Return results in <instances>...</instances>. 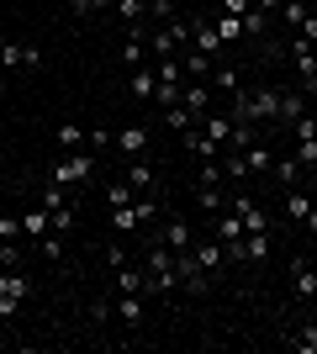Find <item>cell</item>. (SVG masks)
Listing matches in <instances>:
<instances>
[{
  "mask_svg": "<svg viewBox=\"0 0 317 354\" xmlns=\"http://www.w3.org/2000/svg\"><path fill=\"white\" fill-rule=\"evenodd\" d=\"M48 217H53V233H69V227H75V212H69V207L48 212Z\"/></svg>",
  "mask_w": 317,
  "mask_h": 354,
  "instance_id": "39",
  "label": "cell"
},
{
  "mask_svg": "<svg viewBox=\"0 0 317 354\" xmlns=\"http://www.w3.org/2000/svg\"><path fill=\"white\" fill-rule=\"evenodd\" d=\"M21 296H32V281L21 270H0V317H16Z\"/></svg>",
  "mask_w": 317,
  "mask_h": 354,
  "instance_id": "3",
  "label": "cell"
},
{
  "mask_svg": "<svg viewBox=\"0 0 317 354\" xmlns=\"http://www.w3.org/2000/svg\"><path fill=\"white\" fill-rule=\"evenodd\" d=\"M275 6H286V0H254V11H275Z\"/></svg>",
  "mask_w": 317,
  "mask_h": 354,
  "instance_id": "48",
  "label": "cell"
},
{
  "mask_svg": "<svg viewBox=\"0 0 317 354\" xmlns=\"http://www.w3.org/2000/svg\"><path fill=\"white\" fill-rule=\"evenodd\" d=\"M307 196H312V201H317V180H312V191H307Z\"/></svg>",
  "mask_w": 317,
  "mask_h": 354,
  "instance_id": "50",
  "label": "cell"
},
{
  "mask_svg": "<svg viewBox=\"0 0 317 354\" xmlns=\"http://www.w3.org/2000/svg\"><path fill=\"white\" fill-rule=\"evenodd\" d=\"M175 281H180V291H185V296H206L211 270H201V259L185 249V254H175Z\"/></svg>",
  "mask_w": 317,
  "mask_h": 354,
  "instance_id": "2",
  "label": "cell"
},
{
  "mask_svg": "<svg viewBox=\"0 0 317 354\" xmlns=\"http://www.w3.org/2000/svg\"><path fill=\"white\" fill-rule=\"evenodd\" d=\"M191 122H196V117H191V111H185V106H164V127H180V133H185V127H191Z\"/></svg>",
  "mask_w": 317,
  "mask_h": 354,
  "instance_id": "34",
  "label": "cell"
},
{
  "mask_svg": "<svg viewBox=\"0 0 317 354\" xmlns=\"http://www.w3.org/2000/svg\"><path fill=\"white\" fill-rule=\"evenodd\" d=\"M296 117H307V95H302V90H280V111H275V127H291Z\"/></svg>",
  "mask_w": 317,
  "mask_h": 354,
  "instance_id": "8",
  "label": "cell"
},
{
  "mask_svg": "<svg viewBox=\"0 0 317 354\" xmlns=\"http://www.w3.org/2000/svg\"><path fill=\"white\" fill-rule=\"evenodd\" d=\"M90 143V127H75V122H69V127H59V148H69V153H75V148H85Z\"/></svg>",
  "mask_w": 317,
  "mask_h": 354,
  "instance_id": "25",
  "label": "cell"
},
{
  "mask_svg": "<svg viewBox=\"0 0 317 354\" xmlns=\"http://www.w3.org/2000/svg\"><path fill=\"white\" fill-rule=\"evenodd\" d=\"M243 259H249V265L270 259V233H243Z\"/></svg>",
  "mask_w": 317,
  "mask_h": 354,
  "instance_id": "16",
  "label": "cell"
},
{
  "mask_svg": "<svg viewBox=\"0 0 317 354\" xmlns=\"http://www.w3.org/2000/svg\"><path fill=\"white\" fill-rule=\"evenodd\" d=\"M0 64H6V69H21V64L37 69V64H43V48H32V43H0Z\"/></svg>",
  "mask_w": 317,
  "mask_h": 354,
  "instance_id": "6",
  "label": "cell"
},
{
  "mask_svg": "<svg viewBox=\"0 0 317 354\" xmlns=\"http://www.w3.org/2000/svg\"><path fill=\"white\" fill-rule=\"evenodd\" d=\"M275 169H280V185H291V180L302 175V164H296V159H275Z\"/></svg>",
  "mask_w": 317,
  "mask_h": 354,
  "instance_id": "40",
  "label": "cell"
},
{
  "mask_svg": "<svg viewBox=\"0 0 317 354\" xmlns=\"http://www.w3.org/2000/svg\"><path fill=\"white\" fill-rule=\"evenodd\" d=\"M265 16H270V11H254V6H249V11L238 16V21H243V37H265V27H270Z\"/></svg>",
  "mask_w": 317,
  "mask_h": 354,
  "instance_id": "27",
  "label": "cell"
},
{
  "mask_svg": "<svg viewBox=\"0 0 317 354\" xmlns=\"http://www.w3.org/2000/svg\"><path fill=\"white\" fill-rule=\"evenodd\" d=\"M159 243H169L175 254H185V249H196V233H191V222H185V217H169L164 233H159Z\"/></svg>",
  "mask_w": 317,
  "mask_h": 354,
  "instance_id": "7",
  "label": "cell"
},
{
  "mask_svg": "<svg viewBox=\"0 0 317 354\" xmlns=\"http://www.w3.org/2000/svg\"><path fill=\"white\" fill-rule=\"evenodd\" d=\"M196 201H201V212H222L227 207V196L217 191V185H196Z\"/></svg>",
  "mask_w": 317,
  "mask_h": 354,
  "instance_id": "29",
  "label": "cell"
},
{
  "mask_svg": "<svg viewBox=\"0 0 317 354\" xmlns=\"http://www.w3.org/2000/svg\"><path fill=\"white\" fill-rule=\"evenodd\" d=\"M59 207H69V185L48 180V185H43V212H59Z\"/></svg>",
  "mask_w": 317,
  "mask_h": 354,
  "instance_id": "24",
  "label": "cell"
},
{
  "mask_svg": "<svg viewBox=\"0 0 317 354\" xmlns=\"http://www.w3.org/2000/svg\"><path fill=\"white\" fill-rule=\"evenodd\" d=\"M238 164H243V175H254V169H270V164H275V153H270L265 143H249V148L238 153Z\"/></svg>",
  "mask_w": 317,
  "mask_h": 354,
  "instance_id": "15",
  "label": "cell"
},
{
  "mask_svg": "<svg viewBox=\"0 0 317 354\" xmlns=\"http://www.w3.org/2000/svg\"><path fill=\"white\" fill-rule=\"evenodd\" d=\"M206 101H211V90H206V85H191V90H180V106L191 111V117H206Z\"/></svg>",
  "mask_w": 317,
  "mask_h": 354,
  "instance_id": "17",
  "label": "cell"
},
{
  "mask_svg": "<svg viewBox=\"0 0 317 354\" xmlns=\"http://www.w3.org/2000/svg\"><path fill=\"white\" fill-rule=\"evenodd\" d=\"M133 212H137V222H143V227H148V222L159 217V207H153V196H137V201H133Z\"/></svg>",
  "mask_w": 317,
  "mask_h": 354,
  "instance_id": "37",
  "label": "cell"
},
{
  "mask_svg": "<svg viewBox=\"0 0 317 354\" xmlns=\"http://www.w3.org/2000/svg\"><path fill=\"white\" fill-rule=\"evenodd\" d=\"M296 37H307V43H317V16H312V11H307V21H302V27H296Z\"/></svg>",
  "mask_w": 317,
  "mask_h": 354,
  "instance_id": "46",
  "label": "cell"
},
{
  "mask_svg": "<svg viewBox=\"0 0 317 354\" xmlns=\"http://www.w3.org/2000/svg\"><path fill=\"white\" fill-rule=\"evenodd\" d=\"M37 254H43V259H59V254H64V233H48V238H37Z\"/></svg>",
  "mask_w": 317,
  "mask_h": 354,
  "instance_id": "35",
  "label": "cell"
},
{
  "mask_svg": "<svg viewBox=\"0 0 317 354\" xmlns=\"http://www.w3.org/2000/svg\"><path fill=\"white\" fill-rule=\"evenodd\" d=\"M117 317H122L127 328L143 323V291H117Z\"/></svg>",
  "mask_w": 317,
  "mask_h": 354,
  "instance_id": "10",
  "label": "cell"
},
{
  "mask_svg": "<svg viewBox=\"0 0 317 354\" xmlns=\"http://www.w3.org/2000/svg\"><path fill=\"white\" fill-rule=\"evenodd\" d=\"M111 227H117V233H137L143 222H137V212H133V207H122V212H111Z\"/></svg>",
  "mask_w": 317,
  "mask_h": 354,
  "instance_id": "31",
  "label": "cell"
},
{
  "mask_svg": "<svg viewBox=\"0 0 317 354\" xmlns=\"http://www.w3.org/2000/svg\"><path fill=\"white\" fill-rule=\"evenodd\" d=\"M185 74H191V80H201V85H206V80H211V69H217V64H211L206 59V53H196V48H191V53H185Z\"/></svg>",
  "mask_w": 317,
  "mask_h": 354,
  "instance_id": "19",
  "label": "cell"
},
{
  "mask_svg": "<svg viewBox=\"0 0 317 354\" xmlns=\"http://www.w3.org/2000/svg\"><path fill=\"white\" fill-rule=\"evenodd\" d=\"M106 201H111V212H122V207H133V201H137V191L127 185V180H111V185H106Z\"/></svg>",
  "mask_w": 317,
  "mask_h": 354,
  "instance_id": "20",
  "label": "cell"
},
{
  "mask_svg": "<svg viewBox=\"0 0 317 354\" xmlns=\"http://www.w3.org/2000/svg\"><path fill=\"white\" fill-rule=\"evenodd\" d=\"M0 175H6V153H0Z\"/></svg>",
  "mask_w": 317,
  "mask_h": 354,
  "instance_id": "51",
  "label": "cell"
},
{
  "mask_svg": "<svg viewBox=\"0 0 317 354\" xmlns=\"http://www.w3.org/2000/svg\"><path fill=\"white\" fill-rule=\"evenodd\" d=\"M127 90H133L137 101H153V90H159V69L137 64V69H133V80H127Z\"/></svg>",
  "mask_w": 317,
  "mask_h": 354,
  "instance_id": "9",
  "label": "cell"
},
{
  "mask_svg": "<svg viewBox=\"0 0 317 354\" xmlns=\"http://www.w3.org/2000/svg\"><path fill=\"white\" fill-rule=\"evenodd\" d=\"M21 233H27L32 243H37V238H48V233H53V217H48V212H27V217H21Z\"/></svg>",
  "mask_w": 317,
  "mask_h": 354,
  "instance_id": "18",
  "label": "cell"
},
{
  "mask_svg": "<svg viewBox=\"0 0 317 354\" xmlns=\"http://www.w3.org/2000/svg\"><path fill=\"white\" fill-rule=\"evenodd\" d=\"M16 233H21V217H0V243H11Z\"/></svg>",
  "mask_w": 317,
  "mask_h": 354,
  "instance_id": "44",
  "label": "cell"
},
{
  "mask_svg": "<svg viewBox=\"0 0 317 354\" xmlns=\"http://www.w3.org/2000/svg\"><path fill=\"white\" fill-rule=\"evenodd\" d=\"M69 6H75V16H90V11H106L111 0H69Z\"/></svg>",
  "mask_w": 317,
  "mask_h": 354,
  "instance_id": "42",
  "label": "cell"
},
{
  "mask_svg": "<svg viewBox=\"0 0 317 354\" xmlns=\"http://www.w3.org/2000/svg\"><path fill=\"white\" fill-rule=\"evenodd\" d=\"M249 6H254V0H222V11H227V16H243Z\"/></svg>",
  "mask_w": 317,
  "mask_h": 354,
  "instance_id": "47",
  "label": "cell"
},
{
  "mask_svg": "<svg viewBox=\"0 0 317 354\" xmlns=\"http://www.w3.org/2000/svg\"><path fill=\"white\" fill-rule=\"evenodd\" d=\"M122 64L127 69H137V64H148V43H143V27L133 21V32H127V48H122Z\"/></svg>",
  "mask_w": 317,
  "mask_h": 354,
  "instance_id": "11",
  "label": "cell"
},
{
  "mask_svg": "<svg viewBox=\"0 0 317 354\" xmlns=\"http://www.w3.org/2000/svg\"><path fill=\"white\" fill-rule=\"evenodd\" d=\"M153 95H159V106H180V85H159Z\"/></svg>",
  "mask_w": 317,
  "mask_h": 354,
  "instance_id": "45",
  "label": "cell"
},
{
  "mask_svg": "<svg viewBox=\"0 0 317 354\" xmlns=\"http://www.w3.org/2000/svg\"><path fill=\"white\" fill-rule=\"evenodd\" d=\"M317 201L307 191H286V217H296V222H307V212H312Z\"/></svg>",
  "mask_w": 317,
  "mask_h": 354,
  "instance_id": "23",
  "label": "cell"
},
{
  "mask_svg": "<svg viewBox=\"0 0 317 354\" xmlns=\"http://www.w3.org/2000/svg\"><path fill=\"white\" fill-rule=\"evenodd\" d=\"M201 127H206V138H217V143H227L238 122H233V117H206V122H201Z\"/></svg>",
  "mask_w": 317,
  "mask_h": 354,
  "instance_id": "28",
  "label": "cell"
},
{
  "mask_svg": "<svg viewBox=\"0 0 317 354\" xmlns=\"http://www.w3.org/2000/svg\"><path fill=\"white\" fill-rule=\"evenodd\" d=\"M117 148L127 159H143V148H148V127H122L117 133Z\"/></svg>",
  "mask_w": 317,
  "mask_h": 354,
  "instance_id": "13",
  "label": "cell"
},
{
  "mask_svg": "<svg viewBox=\"0 0 317 354\" xmlns=\"http://www.w3.org/2000/svg\"><path fill=\"white\" fill-rule=\"evenodd\" d=\"M117 11H122V21H143L148 6H143V0H117Z\"/></svg>",
  "mask_w": 317,
  "mask_h": 354,
  "instance_id": "36",
  "label": "cell"
},
{
  "mask_svg": "<svg viewBox=\"0 0 317 354\" xmlns=\"http://www.w3.org/2000/svg\"><path fill=\"white\" fill-rule=\"evenodd\" d=\"M191 254L201 259V270H222V259H227V249H222V243H196Z\"/></svg>",
  "mask_w": 317,
  "mask_h": 354,
  "instance_id": "22",
  "label": "cell"
},
{
  "mask_svg": "<svg viewBox=\"0 0 317 354\" xmlns=\"http://www.w3.org/2000/svg\"><path fill=\"white\" fill-rule=\"evenodd\" d=\"M90 175H95V159H90V153H79V148L48 164V180H59V185H85Z\"/></svg>",
  "mask_w": 317,
  "mask_h": 354,
  "instance_id": "1",
  "label": "cell"
},
{
  "mask_svg": "<svg viewBox=\"0 0 317 354\" xmlns=\"http://www.w3.org/2000/svg\"><path fill=\"white\" fill-rule=\"evenodd\" d=\"M307 233H317V207H312V212H307Z\"/></svg>",
  "mask_w": 317,
  "mask_h": 354,
  "instance_id": "49",
  "label": "cell"
},
{
  "mask_svg": "<svg viewBox=\"0 0 317 354\" xmlns=\"http://www.w3.org/2000/svg\"><path fill=\"white\" fill-rule=\"evenodd\" d=\"M143 6H153V0H143Z\"/></svg>",
  "mask_w": 317,
  "mask_h": 354,
  "instance_id": "52",
  "label": "cell"
},
{
  "mask_svg": "<svg viewBox=\"0 0 317 354\" xmlns=\"http://www.w3.org/2000/svg\"><path fill=\"white\" fill-rule=\"evenodd\" d=\"M217 243L227 249V259H243V217H238V212H222V222H217Z\"/></svg>",
  "mask_w": 317,
  "mask_h": 354,
  "instance_id": "5",
  "label": "cell"
},
{
  "mask_svg": "<svg viewBox=\"0 0 317 354\" xmlns=\"http://www.w3.org/2000/svg\"><path fill=\"white\" fill-rule=\"evenodd\" d=\"M291 349H296V354H317V323L296 328V333H291Z\"/></svg>",
  "mask_w": 317,
  "mask_h": 354,
  "instance_id": "26",
  "label": "cell"
},
{
  "mask_svg": "<svg viewBox=\"0 0 317 354\" xmlns=\"http://www.w3.org/2000/svg\"><path fill=\"white\" fill-rule=\"evenodd\" d=\"M143 281H148V275H137V270L117 265V291H143Z\"/></svg>",
  "mask_w": 317,
  "mask_h": 354,
  "instance_id": "32",
  "label": "cell"
},
{
  "mask_svg": "<svg viewBox=\"0 0 317 354\" xmlns=\"http://www.w3.org/2000/svg\"><path fill=\"white\" fill-rule=\"evenodd\" d=\"M211 85H222V90H243V85H238V69H233V64L211 69Z\"/></svg>",
  "mask_w": 317,
  "mask_h": 354,
  "instance_id": "33",
  "label": "cell"
},
{
  "mask_svg": "<svg viewBox=\"0 0 317 354\" xmlns=\"http://www.w3.org/2000/svg\"><path fill=\"white\" fill-rule=\"evenodd\" d=\"M217 180H222V164H217V159H201V185H217Z\"/></svg>",
  "mask_w": 317,
  "mask_h": 354,
  "instance_id": "41",
  "label": "cell"
},
{
  "mask_svg": "<svg viewBox=\"0 0 317 354\" xmlns=\"http://www.w3.org/2000/svg\"><path fill=\"white\" fill-rule=\"evenodd\" d=\"M286 21H291V27H302V21H307V6H302V0H286Z\"/></svg>",
  "mask_w": 317,
  "mask_h": 354,
  "instance_id": "43",
  "label": "cell"
},
{
  "mask_svg": "<svg viewBox=\"0 0 317 354\" xmlns=\"http://www.w3.org/2000/svg\"><path fill=\"white\" fill-rule=\"evenodd\" d=\"M312 90H317V80H312Z\"/></svg>",
  "mask_w": 317,
  "mask_h": 354,
  "instance_id": "53",
  "label": "cell"
},
{
  "mask_svg": "<svg viewBox=\"0 0 317 354\" xmlns=\"http://www.w3.org/2000/svg\"><path fill=\"white\" fill-rule=\"evenodd\" d=\"M217 37H222V43H238V37H243V21L222 11V21H217Z\"/></svg>",
  "mask_w": 317,
  "mask_h": 354,
  "instance_id": "30",
  "label": "cell"
},
{
  "mask_svg": "<svg viewBox=\"0 0 317 354\" xmlns=\"http://www.w3.org/2000/svg\"><path fill=\"white\" fill-rule=\"evenodd\" d=\"M191 37H196V53H206V59H211V53H217V48H222V37H217V27H211V21H201V16H196V21H191Z\"/></svg>",
  "mask_w": 317,
  "mask_h": 354,
  "instance_id": "14",
  "label": "cell"
},
{
  "mask_svg": "<svg viewBox=\"0 0 317 354\" xmlns=\"http://www.w3.org/2000/svg\"><path fill=\"white\" fill-rule=\"evenodd\" d=\"M127 185H133L137 196H148V185H153V169H148L143 159H133V164H127Z\"/></svg>",
  "mask_w": 317,
  "mask_h": 354,
  "instance_id": "21",
  "label": "cell"
},
{
  "mask_svg": "<svg viewBox=\"0 0 317 354\" xmlns=\"http://www.w3.org/2000/svg\"><path fill=\"white\" fill-rule=\"evenodd\" d=\"M291 296H296V301H312V296H317V270H312L307 254L291 259Z\"/></svg>",
  "mask_w": 317,
  "mask_h": 354,
  "instance_id": "4",
  "label": "cell"
},
{
  "mask_svg": "<svg viewBox=\"0 0 317 354\" xmlns=\"http://www.w3.org/2000/svg\"><path fill=\"white\" fill-rule=\"evenodd\" d=\"M185 148H191V153H196V159H217V153H222V143H217V138H206V127H185Z\"/></svg>",
  "mask_w": 317,
  "mask_h": 354,
  "instance_id": "12",
  "label": "cell"
},
{
  "mask_svg": "<svg viewBox=\"0 0 317 354\" xmlns=\"http://www.w3.org/2000/svg\"><path fill=\"white\" fill-rule=\"evenodd\" d=\"M291 133H296V143H307V138H317V117H296V122H291Z\"/></svg>",
  "mask_w": 317,
  "mask_h": 354,
  "instance_id": "38",
  "label": "cell"
}]
</instances>
